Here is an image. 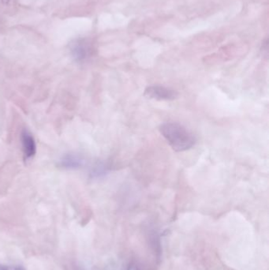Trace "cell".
I'll return each mask as SVG.
<instances>
[{
  "instance_id": "52a82bcc",
  "label": "cell",
  "mask_w": 269,
  "mask_h": 270,
  "mask_svg": "<svg viewBox=\"0 0 269 270\" xmlns=\"http://www.w3.org/2000/svg\"><path fill=\"white\" fill-rule=\"evenodd\" d=\"M0 270H26L24 268L19 266H11V265H0Z\"/></svg>"
},
{
  "instance_id": "7a4b0ae2",
  "label": "cell",
  "mask_w": 269,
  "mask_h": 270,
  "mask_svg": "<svg viewBox=\"0 0 269 270\" xmlns=\"http://www.w3.org/2000/svg\"><path fill=\"white\" fill-rule=\"evenodd\" d=\"M144 95L148 98L157 101H174L178 97L177 91L162 85H152L147 87Z\"/></svg>"
},
{
  "instance_id": "3957f363",
  "label": "cell",
  "mask_w": 269,
  "mask_h": 270,
  "mask_svg": "<svg viewBox=\"0 0 269 270\" xmlns=\"http://www.w3.org/2000/svg\"><path fill=\"white\" fill-rule=\"evenodd\" d=\"M91 51L89 44L84 40H77L72 43L70 47V53L77 62H84L88 59L91 55Z\"/></svg>"
},
{
  "instance_id": "277c9868",
  "label": "cell",
  "mask_w": 269,
  "mask_h": 270,
  "mask_svg": "<svg viewBox=\"0 0 269 270\" xmlns=\"http://www.w3.org/2000/svg\"><path fill=\"white\" fill-rule=\"evenodd\" d=\"M21 141L25 160H30L37 153V144L35 139L30 131L24 130L21 135Z\"/></svg>"
},
{
  "instance_id": "6da1fadb",
  "label": "cell",
  "mask_w": 269,
  "mask_h": 270,
  "mask_svg": "<svg viewBox=\"0 0 269 270\" xmlns=\"http://www.w3.org/2000/svg\"><path fill=\"white\" fill-rule=\"evenodd\" d=\"M159 132L175 152H183L196 143L194 134L178 123H165L159 127Z\"/></svg>"
},
{
  "instance_id": "5b68a950",
  "label": "cell",
  "mask_w": 269,
  "mask_h": 270,
  "mask_svg": "<svg viewBox=\"0 0 269 270\" xmlns=\"http://www.w3.org/2000/svg\"><path fill=\"white\" fill-rule=\"evenodd\" d=\"M84 160L81 156L76 154H66L59 160V166L66 169H76L81 167Z\"/></svg>"
},
{
  "instance_id": "8992f818",
  "label": "cell",
  "mask_w": 269,
  "mask_h": 270,
  "mask_svg": "<svg viewBox=\"0 0 269 270\" xmlns=\"http://www.w3.org/2000/svg\"><path fill=\"white\" fill-rule=\"evenodd\" d=\"M108 172V167L105 163L100 162L93 167L91 171V176L93 178H101L105 176Z\"/></svg>"
}]
</instances>
